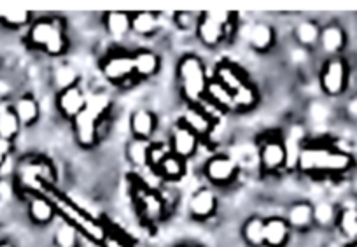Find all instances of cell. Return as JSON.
<instances>
[{"label": "cell", "mask_w": 357, "mask_h": 247, "mask_svg": "<svg viewBox=\"0 0 357 247\" xmlns=\"http://www.w3.org/2000/svg\"><path fill=\"white\" fill-rule=\"evenodd\" d=\"M357 167L356 156L328 135L307 137L294 158L293 172L312 181H336Z\"/></svg>", "instance_id": "1"}, {"label": "cell", "mask_w": 357, "mask_h": 247, "mask_svg": "<svg viewBox=\"0 0 357 247\" xmlns=\"http://www.w3.org/2000/svg\"><path fill=\"white\" fill-rule=\"evenodd\" d=\"M23 46L50 60H65L72 50L68 20L58 13H37L36 20L23 33Z\"/></svg>", "instance_id": "2"}, {"label": "cell", "mask_w": 357, "mask_h": 247, "mask_svg": "<svg viewBox=\"0 0 357 247\" xmlns=\"http://www.w3.org/2000/svg\"><path fill=\"white\" fill-rule=\"evenodd\" d=\"M114 100L111 91H95L89 93L88 105L84 111L70 123V132L74 144L81 151H95L104 140V130L111 121Z\"/></svg>", "instance_id": "3"}, {"label": "cell", "mask_w": 357, "mask_h": 247, "mask_svg": "<svg viewBox=\"0 0 357 247\" xmlns=\"http://www.w3.org/2000/svg\"><path fill=\"white\" fill-rule=\"evenodd\" d=\"M44 193L51 198L58 212L60 221L68 223L74 226L86 242L93 244L95 247H100L107 235L109 219L98 218L93 212L88 211L84 205L79 204L74 197L61 190L60 186H50L44 190Z\"/></svg>", "instance_id": "4"}, {"label": "cell", "mask_w": 357, "mask_h": 247, "mask_svg": "<svg viewBox=\"0 0 357 247\" xmlns=\"http://www.w3.org/2000/svg\"><path fill=\"white\" fill-rule=\"evenodd\" d=\"M211 68L197 51H186L175 61V90L184 107L205 105Z\"/></svg>", "instance_id": "5"}, {"label": "cell", "mask_w": 357, "mask_h": 247, "mask_svg": "<svg viewBox=\"0 0 357 247\" xmlns=\"http://www.w3.org/2000/svg\"><path fill=\"white\" fill-rule=\"evenodd\" d=\"M254 156L257 172L263 179H279L287 170H293V156L286 133L280 128H266L257 135Z\"/></svg>", "instance_id": "6"}, {"label": "cell", "mask_w": 357, "mask_h": 247, "mask_svg": "<svg viewBox=\"0 0 357 247\" xmlns=\"http://www.w3.org/2000/svg\"><path fill=\"white\" fill-rule=\"evenodd\" d=\"M128 191L133 211H135V218L139 219L144 228L154 232L167 221L172 212V204L163 191L153 188L139 176H132Z\"/></svg>", "instance_id": "7"}, {"label": "cell", "mask_w": 357, "mask_h": 247, "mask_svg": "<svg viewBox=\"0 0 357 247\" xmlns=\"http://www.w3.org/2000/svg\"><path fill=\"white\" fill-rule=\"evenodd\" d=\"M240 15L231 11H202L195 39L205 51L222 50L240 32Z\"/></svg>", "instance_id": "8"}, {"label": "cell", "mask_w": 357, "mask_h": 247, "mask_svg": "<svg viewBox=\"0 0 357 247\" xmlns=\"http://www.w3.org/2000/svg\"><path fill=\"white\" fill-rule=\"evenodd\" d=\"M13 186L18 195L44 193L46 188L58 186L56 165L44 154H26L16 165Z\"/></svg>", "instance_id": "9"}, {"label": "cell", "mask_w": 357, "mask_h": 247, "mask_svg": "<svg viewBox=\"0 0 357 247\" xmlns=\"http://www.w3.org/2000/svg\"><path fill=\"white\" fill-rule=\"evenodd\" d=\"M97 68L105 84L114 90H130L137 87L132 47L112 44L97 61Z\"/></svg>", "instance_id": "10"}, {"label": "cell", "mask_w": 357, "mask_h": 247, "mask_svg": "<svg viewBox=\"0 0 357 247\" xmlns=\"http://www.w3.org/2000/svg\"><path fill=\"white\" fill-rule=\"evenodd\" d=\"M204 184L218 191L231 190L242 177V163L228 151H212L200 165Z\"/></svg>", "instance_id": "11"}, {"label": "cell", "mask_w": 357, "mask_h": 247, "mask_svg": "<svg viewBox=\"0 0 357 247\" xmlns=\"http://www.w3.org/2000/svg\"><path fill=\"white\" fill-rule=\"evenodd\" d=\"M350 81H352V65L345 54L322 58L317 70V87L322 97L328 100L347 97L350 90Z\"/></svg>", "instance_id": "12"}, {"label": "cell", "mask_w": 357, "mask_h": 247, "mask_svg": "<svg viewBox=\"0 0 357 247\" xmlns=\"http://www.w3.org/2000/svg\"><path fill=\"white\" fill-rule=\"evenodd\" d=\"M219 212H221V195L207 184L195 188L188 197L186 214L193 223L207 225L218 218Z\"/></svg>", "instance_id": "13"}, {"label": "cell", "mask_w": 357, "mask_h": 247, "mask_svg": "<svg viewBox=\"0 0 357 247\" xmlns=\"http://www.w3.org/2000/svg\"><path fill=\"white\" fill-rule=\"evenodd\" d=\"M167 142L172 153H174L175 156L186 160L188 163L197 160L202 147L205 146L204 140H202L181 118H177L172 123L170 130H168Z\"/></svg>", "instance_id": "14"}, {"label": "cell", "mask_w": 357, "mask_h": 247, "mask_svg": "<svg viewBox=\"0 0 357 247\" xmlns=\"http://www.w3.org/2000/svg\"><path fill=\"white\" fill-rule=\"evenodd\" d=\"M247 47L257 57H268L279 47V29L268 20H257L247 27Z\"/></svg>", "instance_id": "15"}, {"label": "cell", "mask_w": 357, "mask_h": 247, "mask_svg": "<svg viewBox=\"0 0 357 247\" xmlns=\"http://www.w3.org/2000/svg\"><path fill=\"white\" fill-rule=\"evenodd\" d=\"M25 207V216L29 223L36 228L44 230L56 225L58 212L51 198L46 193H25L20 195Z\"/></svg>", "instance_id": "16"}, {"label": "cell", "mask_w": 357, "mask_h": 247, "mask_svg": "<svg viewBox=\"0 0 357 247\" xmlns=\"http://www.w3.org/2000/svg\"><path fill=\"white\" fill-rule=\"evenodd\" d=\"M89 100V93L84 88V84H79V87H72L68 90L58 91L53 93V107L54 112L58 114V118L61 121H65L67 125H70L79 114L86 109Z\"/></svg>", "instance_id": "17"}, {"label": "cell", "mask_w": 357, "mask_h": 247, "mask_svg": "<svg viewBox=\"0 0 357 247\" xmlns=\"http://www.w3.org/2000/svg\"><path fill=\"white\" fill-rule=\"evenodd\" d=\"M349 46V32L345 25L338 20H329L322 23L321 39H319L317 51L322 54V58L331 57H343Z\"/></svg>", "instance_id": "18"}, {"label": "cell", "mask_w": 357, "mask_h": 247, "mask_svg": "<svg viewBox=\"0 0 357 247\" xmlns=\"http://www.w3.org/2000/svg\"><path fill=\"white\" fill-rule=\"evenodd\" d=\"M160 116L149 105H137L128 114V133L133 139L156 140Z\"/></svg>", "instance_id": "19"}, {"label": "cell", "mask_w": 357, "mask_h": 247, "mask_svg": "<svg viewBox=\"0 0 357 247\" xmlns=\"http://www.w3.org/2000/svg\"><path fill=\"white\" fill-rule=\"evenodd\" d=\"M133 67H135L137 82H149L156 79L163 70V54L147 44L132 47Z\"/></svg>", "instance_id": "20"}, {"label": "cell", "mask_w": 357, "mask_h": 247, "mask_svg": "<svg viewBox=\"0 0 357 247\" xmlns=\"http://www.w3.org/2000/svg\"><path fill=\"white\" fill-rule=\"evenodd\" d=\"M183 119L202 140L204 144L212 142L215 135V130H218V118H215V112H212L207 105H197V107H184L183 114L178 116Z\"/></svg>", "instance_id": "21"}, {"label": "cell", "mask_w": 357, "mask_h": 247, "mask_svg": "<svg viewBox=\"0 0 357 247\" xmlns=\"http://www.w3.org/2000/svg\"><path fill=\"white\" fill-rule=\"evenodd\" d=\"M104 36L114 46H123L132 37V11H105L100 15Z\"/></svg>", "instance_id": "22"}, {"label": "cell", "mask_w": 357, "mask_h": 247, "mask_svg": "<svg viewBox=\"0 0 357 247\" xmlns=\"http://www.w3.org/2000/svg\"><path fill=\"white\" fill-rule=\"evenodd\" d=\"M167 15L158 11H132V37L140 43L153 40L163 32Z\"/></svg>", "instance_id": "23"}, {"label": "cell", "mask_w": 357, "mask_h": 247, "mask_svg": "<svg viewBox=\"0 0 357 247\" xmlns=\"http://www.w3.org/2000/svg\"><path fill=\"white\" fill-rule=\"evenodd\" d=\"M211 75L214 81H218L221 87H225L226 90L231 91V93H235L236 90H240L243 84H247V82L250 81L249 72H247L240 63L229 60V58H221V60L214 65Z\"/></svg>", "instance_id": "24"}, {"label": "cell", "mask_w": 357, "mask_h": 247, "mask_svg": "<svg viewBox=\"0 0 357 247\" xmlns=\"http://www.w3.org/2000/svg\"><path fill=\"white\" fill-rule=\"evenodd\" d=\"M284 218L289 223L294 235H305L315 230L314 221V202L308 198H296L286 207Z\"/></svg>", "instance_id": "25"}, {"label": "cell", "mask_w": 357, "mask_h": 247, "mask_svg": "<svg viewBox=\"0 0 357 247\" xmlns=\"http://www.w3.org/2000/svg\"><path fill=\"white\" fill-rule=\"evenodd\" d=\"M335 232L345 242L357 240V195L349 193L338 202V216H336Z\"/></svg>", "instance_id": "26"}, {"label": "cell", "mask_w": 357, "mask_h": 247, "mask_svg": "<svg viewBox=\"0 0 357 247\" xmlns=\"http://www.w3.org/2000/svg\"><path fill=\"white\" fill-rule=\"evenodd\" d=\"M13 111L18 116L23 130L36 128L43 118V104L33 91H22L11 102Z\"/></svg>", "instance_id": "27"}, {"label": "cell", "mask_w": 357, "mask_h": 247, "mask_svg": "<svg viewBox=\"0 0 357 247\" xmlns=\"http://www.w3.org/2000/svg\"><path fill=\"white\" fill-rule=\"evenodd\" d=\"M321 29L322 23L319 20L303 16L291 29V39L303 53H315L319 47V39H321Z\"/></svg>", "instance_id": "28"}, {"label": "cell", "mask_w": 357, "mask_h": 247, "mask_svg": "<svg viewBox=\"0 0 357 247\" xmlns=\"http://www.w3.org/2000/svg\"><path fill=\"white\" fill-rule=\"evenodd\" d=\"M151 174H153L158 181L167 184V186H177V184L183 183L188 177V174H190V163H188L186 160H183V158L175 156L170 151V153L154 167V170Z\"/></svg>", "instance_id": "29"}, {"label": "cell", "mask_w": 357, "mask_h": 247, "mask_svg": "<svg viewBox=\"0 0 357 247\" xmlns=\"http://www.w3.org/2000/svg\"><path fill=\"white\" fill-rule=\"evenodd\" d=\"M47 79H50V87L51 90H53V93H58V91H63L72 87L82 84L84 75H82V70L77 65L72 63V61H68L67 58H65V60H58L56 63L51 67Z\"/></svg>", "instance_id": "30"}, {"label": "cell", "mask_w": 357, "mask_h": 247, "mask_svg": "<svg viewBox=\"0 0 357 247\" xmlns=\"http://www.w3.org/2000/svg\"><path fill=\"white\" fill-rule=\"evenodd\" d=\"M294 232L284 214L264 216V247H289Z\"/></svg>", "instance_id": "31"}, {"label": "cell", "mask_w": 357, "mask_h": 247, "mask_svg": "<svg viewBox=\"0 0 357 247\" xmlns=\"http://www.w3.org/2000/svg\"><path fill=\"white\" fill-rule=\"evenodd\" d=\"M263 102L259 87L250 79L240 90L233 93V114H249L254 112Z\"/></svg>", "instance_id": "32"}, {"label": "cell", "mask_w": 357, "mask_h": 247, "mask_svg": "<svg viewBox=\"0 0 357 247\" xmlns=\"http://www.w3.org/2000/svg\"><path fill=\"white\" fill-rule=\"evenodd\" d=\"M238 235L245 247H264V216H247L240 225Z\"/></svg>", "instance_id": "33"}, {"label": "cell", "mask_w": 357, "mask_h": 247, "mask_svg": "<svg viewBox=\"0 0 357 247\" xmlns=\"http://www.w3.org/2000/svg\"><path fill=\"white\" fill-rule=\"evenodd\" d=\"M153 140H140L130 137L123 149V156H125L126 163L132 167L133 170H147V161H149V151Z\"/></svg>", "instance_id": "34"}, {"label": "cell", "mask_w": 357, "mask_h": 247, "mask_svg": "<svg viewBox=\"0 0 357 247\" xmlns=\"http://www.w3.org/2000/svg\"><path fill=\"white\" fill-rule=\"evenodd\" d=\"M336 216H338V202H333L329 198H319L314 202L315 230L335 232Z\"/></svg>", "instance_id": "35"}, {"label": "cell", "mask_w": 357, "mask_h": 247, "mask_svg": "<svg viewBox=\"0 0 357 247\" xmlns=\"http://www.w3.org/2000/svg\"><path fill=\"white\" fill-rule=\"evenodd\" d=\"M22 123H20L18 116L13 111L11 102L0 104V139L16 142L20 139V135H22Z\"/></svg>", "instance_id": "36"}, {"label": "cell", "mask_w": 357, "mask_h": 247, "mask_svg": "<svg viewBox=\"0 0 357 247\" xmlns=\"http://www.w3.org/2000/svg\"><path fill=\"white\" fill-rule=\"evenodd\" d=\"M82 242L84 239L74 226L58 219L51 233V247H82Z\"/></svg>", "instance_id": "37"}, {"label": "cell", "mask_w": 357, "mask_h": 247, "mask_svg": "<svg viewBox=\"0 0 357 247\" xmlns=\"http://www.w3.org/2000/svg\"><path fill=\"white\" fill-rule=\"evenodd\" d=\"M37 13L32 11H20L11 13V15H0V29L6 32H26L29 27L32 25L36 20Z\"/></svg>", "instance_id": "38"}, {"label": "cell", "mask_w": 357, "mask_h": 247, "mask_svg": "<svg viewBox=\"0 0 357 247\" xmlns=\"http://www.w3.org/2000/svg\"><path fill=\"white\" fill-rule=\"evenodd\" d=\"M202 11H175L168 15L170 18V25L177 30L178 33H188V36H195L198 22H200Z\"/></svg>", "instance_id": "39"}, {"label": "cell", "mask_w": 357, "mask_h": 247, "mask_svg": "<svg viewBox=\"0 0 357 247\" xmlns=\"http://www.w3.org/2000/svg\"><path fill=\"white\" fill-rule=\"evenodd\" d=\"M100 247H139V246H137V242L133 240V237L130 235V233H126L121 226L109 221L107 235H105L104 242H102Z\"/></svg>", "instance_id": "40"}, {"label": "cell", "mask_w": 357, "mask_h": 247, "mask_svg": "<svg viewBox=\"0 0 357 247\" xmlns=\"http://www.w3.org/2000/svg\"><path fill=\"white\" fill-rule=\"evenodd\" d=\"M16 87L13 79H9L8 75L0 74V104H8L13 102V98L16 97Z\"/></svg>", "instance_id": "41"}, {"label": "cell", "mask_w": 357, "mask_h": 247, "mask_svg": "<svg viewBox=\"0 0 357 247\" xmlns=\"http://www.w3.org/2000/svg\"><path fill=\"white\" fill-rule=\"evenodd\" d=\"M345 116L352 121H357V93L345 102Z\"/></svg>", "instance_id": "42"}, {"label": "cell", "mask_w": 357, "mask_h": 247, "mask_svg": "<svg viewBox=\"0 0 357 247\" xmlns=\"http://www.w3.org/2000/svg\"><path fill=\"white\" fill-rule=\"evenodd\" d=\"M9 160H11V158L0 153V177H2V174H4L6 167H8V163H9Z\"/></svg>", "instance_id": "43"}, {"label": "cell", "mask_w": 357, "mask_h": 247, "mask_svg": "<svg viewBox=\"0 0 357 247\" xmlns=\"http://www.w3.org/2000/svg\"><path fill=\"white\" fill-rule=\"evenodd\" d=\"M0 247H18V246L9 239H0Z\"/></svg>", "instance_id": "44"}, {"label": "cell", "mask_w": 357, "mask_h": 247, "mask_svg": "<svg viewBox=\"0 0 357 247\" xmlns=\"http://www.w3.org/2000/svg\"><path fill=\"white\" fill-rule=\"evenodd\" d=\"M174 247H205V246H202V244H195V242H181Z\"/></svg>", "instance_id": "45"}]
</instances>
